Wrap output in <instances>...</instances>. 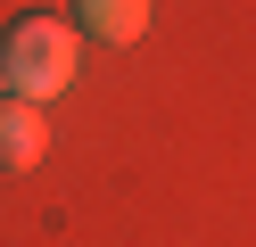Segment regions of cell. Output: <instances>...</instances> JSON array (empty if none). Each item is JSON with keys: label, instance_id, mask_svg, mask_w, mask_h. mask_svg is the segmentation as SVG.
Here are the masks:
<instances>
[{"label": "cell", "instance_id": "6da1fadb", "mask_svg": "<svg viewBox=\"0 0 256 247\" xmlns=\"http://www.w3.org/2000/svg\"><path fill=\"white\" fill-rule=\"evenodd\" d=\"M74 66H83V41H74V25L66 16H50V8H34V16H17V25L0 33V91L8 99H58L74 82Z\"/></svg>", "mask_w": 256, "mask_h": 247}, {"label": "cell", "instance_id": "7a4b0ae2", "mask_svg": "<svg viewBox=\"0 0 256 247\" xmlns=\"http://www.w3.org/2000/svg\"><path fill=\"white\" fill-rule=\"evenodd\" d=\"M50 157V115L34 99H0V173H34Z\"/></svg>", "mask_w": 256, "mask_h": 247}, {"label": "cell", "instance_id": "3957f363", "mask_svg": "<svg viewBox=\"0 0 256 247\" xmlns=\"http://www.w3.org/2000/svg\"><path fill=\"white\" fill-rule=\"evenodd\" d=\"M149 8H157V0H83V33H100V41L132 49L140 33H149Z\"/></svg>", "mask_w": 256, "mask_h": 247}]
</instances>
